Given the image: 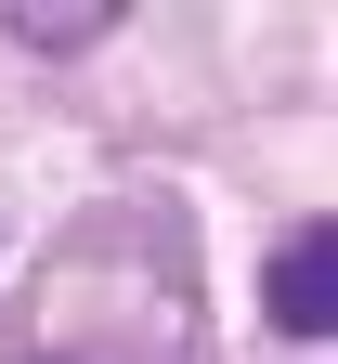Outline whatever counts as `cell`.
Wrapping results in <instances>:
<instances>
[{
    "mask_svg": "<svg viewBox=\"0 0 338 364\" xmlns=\"http://www.w3.org/2000/svg\"><path fill=\"white\" fill-rule=\"evenodd\" d=\"M325 260H338V235H325V221H300V235L273 247V273H260V312H273V338H338Z\"/></svg>",
    "mask_w": 338,
    "mask_h": 364,
    "instance_id": "obj_1",
    "label": "cell"
},
{
    "mask_svg": "<svg viewBox=\"0 0 338 364\" xmlns=\"http://www.w3.org/2000/svg\"><path fill=\"white\" fill-rule=\"evenodd\" d=\"M0 26L39 39V53H78V39H105V26H117V0H0Z\"/></svg>",
    "mask_w": 338,
    "mask_h": 364,
    "instance_id": "obj_2",
    "label": "cell"
},
{
    "mask_svg": "<svg viewBox=\"0 0 338 364\" xmlns=\"http://www.w3.org/2000/svg\"><path fill=\"white\" fill-rule=\"evenodd\" d=\"M26 364H39V351H26Z\"/></svg>",
    "mask_w": 338,
    "mask_h": 364,
    "instance_id": "obj_3",
    "label": "cell"
}]
</instances>
